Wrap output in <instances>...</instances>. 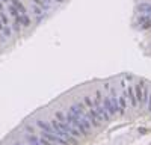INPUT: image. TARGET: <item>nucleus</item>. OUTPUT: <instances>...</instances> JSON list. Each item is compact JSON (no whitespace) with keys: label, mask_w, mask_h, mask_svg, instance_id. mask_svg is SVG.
<instances>
[{"label":"nucleus","mask_w":151,"mask_h":145,"mask_svg":"<svg viewBox=\"0 0 151 145\" xmlns=\"http://www.w3.org/2000/svg\"><path fill=\"white\" fill-rule=\"evenodd\" d=\"M88 118H89V121L92 123L94 127H98V126H100V121H101V115L97 112V109H95V107H91V109H89V115H88Z\"/></svg>","instance_id":"nucleus-1"},{"label":"nucleus","mask_w":151,"mask_h":145,"mask_svg":"<svg viewBox=\"0 0 151 145\" xmlns=\"http://www.w3.org/2000/svg\"><path fill=\"white\" fill-rule=\"evenodd\" d=\"M104 107H106V112H107L109 115H113V113L119 112V111H118V107H116V106H113V103H112L110 98H106V100H104Z\"/></svg>","instance_id":"nucleus-2"},{"label":"nucleus","mask_w":151,"mask_h":145,"mask_svg":"<svg viewBox=\"0 0 151 145\" xmlns=\"http://www.w3.org/2000/svg\"><path fill=\"white\" fill-rule=\"evenodd\" d=\"M139 23H141V27L142 29H151V17L150 15H144L139 18Z\"/></svg>","instance_id":"nucleus-3"},{"label":"nucleus","mask_w":151,"mask_h":145,"mask_svg":"<svg viewBox=\"0 0 151 145\" xmlns=\"http://www.w3.org/2000/svg\"><path fill=\"white\" fill-rule=\"evenodd\" d=\"M125 94H127L129 95V100H130V104L134 107L136 104H137V100H136V97H134V89L132 88V86H129L127 88V92H125Z\"/></svg>","instance_id":"nucleus-4"},{"label":"nucleus","mask_w":151,"mask_h":145,"mask_svg":"<svg viewBox=\"0 0 151 145\" xmlns=\"http://www.w3.org/2000/svg\"><path fill=\"white\" fill-rule=\"evenodd\" d=\"M11 2H12V6H15L18 9L20 14H26V8L23 6V3L20 2V0H11Z\"/></svg>","instance_id":"nucleus-5"},{"label":"nucleus","mask_w":151,"mask_h":145,"mask_svg":"<svg viewBox=\"0 0 151 145\" xmlns=\"http://www.w3.org/2000/svg\"><path fill=\"white\" fill-rule=\"evenodd\" d=\"M118 106H119V113H124V111L127 109V104H125V97H119V98H118Z\"/></svg>","instance_id":"nucleus-6"},{"label":"nucleus","mask_w":151,"mask_h":145,"mask_svg":"<svg viewBox=\"0 0 151 145\" xmlns=\"http://www.w3.org/2000/svg\"><path fill=\"white\" fill-rule=\"evenodd\" d=\"M33 2H35L36 5L42 6L44 9H47V8H48V0H33Z\"/></svg>","instance_id":"nucleus-7"},{"label":"nucleus","mask_w":151,"mask_h":145,"mask_svg":"<svg viewBox=\"0 0 151 145\" xmlns=\"http://www.w3.org/2000/svg\"><path fill=\"white\" fill-rule=\"evenodd\" d=\"M83 103H85V106H88V107H94V101H92V98L91 97H85V100H83Z\"/></svg>","instance_id":"nucleus-8"},{"label":"nucleus","mask_w":151,"mask_h":145,"mask_svg":"<svg viewBox=\"0 0 151 145\" xmlns=\"http://www.w3.org/2000/svg\"><path fill=\"white\" fill-rule=\"evenodd\" d=\"M40 144H41V145H56V144H53V142H50L48 139H45V138H42V136L40 138Z\"/></svg>","instance_id":"nucleus-9"},{"label":"nucleus","mask_w":151,"mask_h":145,"mask_svg":"<svg viewBox=\"0 0 151 145\" xmlns=\"http://www.w3.org/2000/svg\"><path fill=\"white\" fill-rule=\"evenodd\" d=\"M148 97H150V98H148V109H150V112H151V94Z\"/></svg>","instance_id":"nucleus-10"},{"label":"nucleus","mask_w":151,"mask_h":145,"mask_svg":"<svg viewBox=\"0 0 151 145\" xmlns=\"http://www.w3.org/2000/svg\"><path fill=\"white\" fill-rule=\"evenodd\" d=\"M55 2H58V3H60V2H64V0H55Z\"/></svg>","instance_id":"nucleus-11"}]
</instances>
